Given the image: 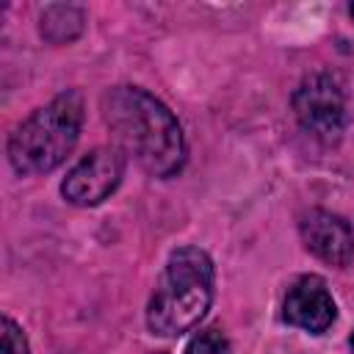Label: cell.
<instances>
[{
    "label": "cell",
    "mask_w": 354,
    "mask_h": 354,
    "mask_svg": "<svg viewBox=\"0 0 354 354\" xmlns=\"http://www.w3.org/2000/svg\"><path fill=\"white\" fill-rule=\"evenodd\" d=\"M282 318L296 329L324 335L337 318V304L326 290V282L315 274H307L290 285L282 304Z\"/></svg>",
    "instance_id": "7"
},
{
    "label": "cell",
    "mask_w": 354,
    "mask_h": 354,
    "mask_svg": "<svg viewBox=\"0 0 354 354\" xmlns=\"http://www.w3.org/2000/svg\"><path fill=\"white\" fill-rule=\"evenodd\" d=\"M155 354H166V351H155Z\"/></svg>",
    "instance_id": "13"
},
{
    "label": "cell",
    "mask_w": 354,
    "mask_h": 354,
    "mask_svg": "<svg viewBox=\"0 0 354 354\" xmlns=\"http://www.w3.org/2000/svg\"><path fill=\"white\" fill-rule=\"evenodd\" d=\"M0 326H3V343H0V351L3 354H30V346H28L25 332L8 315H3Z\"/></svg>",
    "instance_id": "10"
},
{
    "label": "cell",
    "mask_w": 354,
    "mask_h": 354,
    "mask_svg": "<svg viewBox=\"0 0 354 354\" xmlns=\"http://www.w3.org/2000/svg\"><path fill=\"white\" fill-rule=\"evenodd\" d=\"M348 14H351V19H354V3H351V6H348Z\"/></svg>",
    "instance_id": "12"
},
{
    "label": "cell",
    "mask_w": 354,
    "mask_h": 354,
    "mask_svg": "<svg viewBox=\"0 0 354 354\" xmlns=\"http://www.w3.org/2000/svg\"><path fill=\"white\" fill-rule=\"evenodd\" d=\"M83 25H86L83 8L69 3H53L41 11L39 30L50 44H69L83 33Z\"/></svg>",
    "instance_id": "8"
},
{
    "label": "cell",
    "mask_w": 354,
    "mask_h": 354,
    "mask_svg": "<svg viewBox=\"0 0 354 354\" xmlns=\"http://www.w3.org/2000/svg\"><path fill=\"white\" fill-rule=\"evenodd\" d=\"M293 113L304 133L321 144H337L348 124V100L335 72H310L293 91Z\"/></svg>",
    "instance_id": "4"
},
{
    "label": "cell",
    "mask_w": 354,
    "mask_h": 354,
    "mask_svg": "<svg viewBox=\"0 0 354 354\" xmlns=\"http://www.w3.org/2000/svg\"><path fill=\"white\" fill-rule=\"evenodd\" d=\"M299 235L310 254H315L318 260L335 268H346L354 260V230L343 216L332 210L313 207L301 213Z\"/></svg>",
    "instance_id": "6"
},
{
    "label": "cell",
    "mask_w": 354,
    "mask_h": 354,
    "mask_svg": "<svg viewBox=\"0 0 354 354\" xmlns=\"http://www.w3.org/2000/svg\"><path fill=\"white\" fill-rule=\"evenodd\" d=\"M124 177V155L119 147H97L83 155L61 183V194L75 207H94L108 199Z\"/></svg>",
    "instance_id": "5"
},
{
    "label": "cell",
    "mask_w": 354,
    "mask_h": 354,
    "mask_svg": "<svg viewBox=\"0 0 354 354\" xmlns=\"http://www.w3.org/2000/svg\"><path fill=\"white\" fill-rule=\"evenodd\" d=\"M102 119L119 147L152 177H174L185 163V138L177 116L138 86H113L102 94Z\"/></svg>",
    "instance_id": "1"
},
{
    "label": "cell",
    "mask_w": 354,
    "mask_h": 354,
    "mask_svg": "<svg viewBox=\"0 0 354 354\" xmlns=\"http://www.w3.org/2000/svg\"><path fill=\"white\" fill-rule=\"evenodd\" d=\"M83 94L66 88L36 108L8 138V160L17 174L33 177L58 169L75 149L83 127Z\"/></svg>",
    "instance_id": "3"
},
{
    "label": "cell",
    "mask_w": 354,
    "mask_h": 354,
    "mask_svg": "<svg viewBox=\"0 0 354 354\" xmlns=\"http://www.w3.org/2000/svg\"><path fill=\"white\" fill-rule=\"evenodd\" d=\"M348 346H351V351H354V332H351V337H348Z\"/></svg>",
    "instance_id": "11"
},
{
    "label": "cell",
    "mask_w": 354,
    "mask_h": 354,
    "mask_svg": "<svg viewBox=\"0 0 354 354\" xmlns=\"http://www.w3.org/2000/svg\"><path fill=\"white\" fill-rule=\"evenodd\" d=\"M213 301V260L199 246H180L169 254L147 307L152 335L177 337L191 332Z\"/></svg>",
    "instance_id": "2"
},
{
    "label": "cell",
    "mask_w": 354,
    "mask_h": 354,
    "mask_svg": "<svg viewBox=\"0 0 354 354\" xmlns=\"http://www.w3.org/2000/svg\"><path fill=\"white\" fill-rule=\"evenodd\" d=\"M185 354H230V340L221 329L210 326V329H202L199 335H194L188 340Z\"/></svg>",
    "instance_id": "9"
}]
</instances>
